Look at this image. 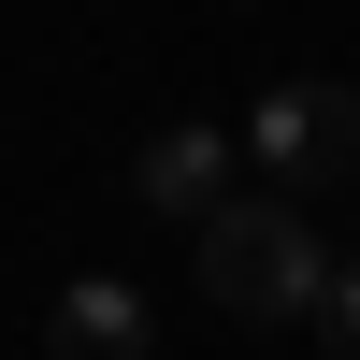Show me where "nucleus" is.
<instances>
[{
  "mask_svg": "<svg viewBox=\"0 0 360 360\" xmlns=\"http://www.w3.org/2000/svg\"><path fill=\"white\" fill-rule=\"evenodd\" d=\"M231 173H245V144H231L217 115H173V130H144L130 202H144V217H217V202H231Z\"/></svg>",
  "mask_w": 360,
  "mask_h": 360,
  "instance_id": "obj_3",
  "label": "nucleus"
},
{
  "mask_svg": "<svg viewBox=\"0 0 360 360\" xmlns=\"http://www.w3.org/2000/svg\"><path fill=\"white\" fill-rule=\"evenodd\" d=\"M202 231V303L217 317H317V288H332V245H317V217L288 188H231L217 217H188Z\"/></svg>",
  "mask_w": 360,
  "mask_h": 360,
  "instance_id": "obj_1",
  "label": "nucleus"
},
{
  "mask_svg": "<svg viewBox=\"0 0 360 360\" xmlns=\"http://www.w3.org/2000/svg\"><path fill=\"white\" fill-rule=\"evenodd\" d=\"M245 159H259V188H288V202H317L332 173H360V86H259V115H245Z\"/></svg>",
  "mask_w": 360,
  "mask_h": 360,
  "instance_id": "obj_2",
  "label": "nucleus"
},
{
  "mask_svg": "<svg viewBox=\"0 0 360 360\" xmlns=\"http://www.w3.org/2000/svg\"><path fill=\"white\" fill-rule=\"evenodd\" d=\"M317 346L360 360V259H332V288H317Z\"/></svg>",
  "mask_w": 360,
  "mask_h": 360,
  "instance_id": "obj_5",
  "label": "nucleus"
},
{
  "mask_svg": "<svg viewBox=\"0 0 360 360\" xmlns=\"http://www.w3.org/2000/svg\"><path fill=\"white\" fill-rule=\"evenodd\" d=\"M44 360H144V288L130 274H72L44 317Z\"/></svg>",
  "mask_w": 360,
  "mask_h": 360,
  "instance_id": "obj_4",
  "label": "nucleus"
}]
</instances>
